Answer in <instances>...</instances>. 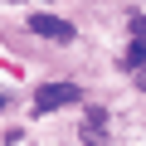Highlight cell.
I'll return each instance as SVG.
<instances>
[{
  "label": "cell",
  "mask_w": 146,
  "mask_h": 146,
  "mask_svg": "<svg viewBox=\"0 0 146 146\" xmlns=\"http://www.w3.org/2000/svg\"><path fill=\"white\" fill-rule=\"evenodd\" d=\"M78 98H83L78 83H44V88L34 93V107H39V112H58V107H68V102H78Z\"/></svg>",
  "instance_id": "1"
},
{
  "label": "cell",
  "mask_w": 146,
  "mask_h": 146,
  "mask_svg": "<svg viewBox=\"0 0 146 146\" xmlns=\"http://www.w3.org/2000/svg\"><path fill=\"white\" fill-rule=\"evenodd\" d=\"M29 29L44 34V39H58V44H73V25L58 20V15H29Z\"/></svg>",
  "instance_id": "2"
},
{
  "label": "cell",
  "mask_w": 146,
  "mask_h": 146,
  "mask_svg": "<svg viewBox=\"0 0 146 146\" xmlns=\"http://www.w3.org/2000/svg\"><path fill=\"white\" fill-rule=\"evenodd\" d=\"M102 127H107V112L102 107H88V122H83V141L88 146H102L107 136H102Z\"/></svg>",
  "instance_id": "3"
},
{
  "label": "cell",
  "mask_w": 146,
  "mask_h": 146,
  "mask_svg": "<svg viewBox=\"0 0 146 146\" xmlns=\"http://www.w3.org/2000/svg\"><path fill=\"white\" fill-rule=\"evenodd\" d=\"M122 63H127V68H146V39H131L127 54H122Z\"/></svg>",
  "instance_id": "4"
},
{
  "label": "cell",
  "mask_w": 146,
  "mask_h": 146,
  "mask_svg": "<svg viewBox=\"0 0 146 146\" xmlns=\"http://www.w3.org/2000/svg\"><path fill=\"white\" fill-rule=\"evenodd\" d=\"M131 39H146V15H131Z\"/></svg>",
  "instance_id": "5"
},
{
  "label": "cell",
  "mask_w": 146,
  "mask_h": 146,
  "mask_svg": "<svg viewBox=\"0 0 146 146\" xmlns=\"http://www.w3.org/2000/svg\"><path fill=\"white\" fill-rule=\"evenodd\" d=\"M0 112H5V93H0Z\"/></svg>",
  "instance_id": "6"
},
{
  "label": "cell",
  "mask_w": 146,
  "mask_h": 146,
  "mask_svg": "<svg viewBox=\"0 0 146 146\" xmlns=\"http://www.w3.org/2000/svg\"><path fill=\"white\" fill-rule=\"evenodd\" d=\"M141 93H146V73H141Z\"/></svg>",
  "instance_id": "7"
}]
</instances>
